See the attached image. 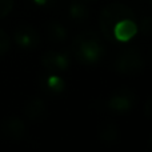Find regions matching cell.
<instances>
[{
	"label": "cell",
	"instance_id": "cell-4",
	"mask_svg": "<svg viewBox=\"0 0 152 152\" xmlns=\"http://www.w3.org/2000/svg\"><path fill=\"white\" fill-rule=\"evenodd\" d=\"M136 103V95L128 87H121L112 92L107 100V107L110 111L115 113H127L135 107Z\"/></svg>",
	"mask_w": 152,
	"mask_h": 152
},
{
	"label": "cell",
	"instance_id": "cell-21",
	"mask_svg": "<svg viewBox=\"0 0 152 152\" xmlns=\"http://www.w3.org/2000/svg\"><path fill=\"white\" fill-rule=\"evenodd\" d=\"M136 1H144V0H136Z\"/></svg>",
	"mask_w": 152,
	"mask_h": 152
},
{
	"label": "cell",
	"instance_id": "cell-19",
	"mask_svg": "<svg viewBox=\"0 0 152 152\" xmlns=\"http://www.w3.org/2000/svg\"><path fill=\"white\" fill-rule=\"evenodd\" d=\"M150 144H151V148H152V136H151V139H150Z\"/></svg>",
	"mask_w": 152,
	"mask_h": 152
},
{
	"label": "cell",
	"instance_id": "cell-7",
	"mask_svg": "<svg viewBox=\"0 0 152 152\" xmlns=\"http://www.w3.org/2000/svg\"><path fill=\"white\" fill-rule=\"evenodd\" d=\"M42 64L48 71H67L71 64V59L67 53L56 52V51H50L45 52L42 58Z\"/></svg>",
	"mask_w": 152,
	"mask_h": 152
},
{
	"label": "cell",
	"instance_id": "cell-11",
	"mask_svg": "<svg viewBox=\"0 0 152 152\" xmlns=\"http://www.w3.org/2000/svg\"><path fill=\"white\" fill-rule=\"evenodd\" d=\"M40 84L44 91L50 92V94H61L66 89V81L58 75H44L40 79Z\"/></svg>",
	"mask_w": 152,
	"mask_h": 152
},
{
	"label": "cell",
	"instance_id": "cell-23",
	"mask_svg": "<svg viewBox=\"0 0 152 152\" xmlns=\"http://www.w3.org/2000/svg\"><path fill=\"white\" fill-rule=\"evenodd\" d=\"M151 56H152V51H151Z\"/></svg>",
	"mask_w": 152,
	"mask_h": 152
},
{
	"label": "cell",
	"instance_id": "cell-10",
	"mask_svg": "<svg viewBox=\"0 0 152 152\" xmlns=\"http://www.w3.org/2000/svg\"><path fill=\"white\" fill-rule=\"evenodd\" d=\"M137 26L135 19H126L120 21L113 29V42H128L137 34Z\"/></svg>",
	"mask_w": 152,
	"mask_h": 152
},
{
	"label": "cell",
	"instance_id": "cell-5",
	"mask_svg": "<svg viewBox=\"0 0 152 152\" xmlns=\"http://www.w3.org/2000/svg\"><path fill=\"white\" fill-rule=\"evenodd\" d=\"M26 124L16 116H7L0 121V136L5 140L18 143L26 136Z\"/></svg>",
	"mask_w": 152,
	"mask_h": 152
},
{
	"label": "cell",
	"instance_id": "cell-2",
	"mask_svg": "<svg viewBox=\"0 0 152 152\" xmlns=\"http://www.w3.org/2000/svg\"><path fill=\"white\" fill-rule=\"evenodd\" d=\"M134 19V11L123 3H111L105 5L99 16L102 34L108 42H113V29L120 21Z\"/></svg>",
	"mask_w": 152,
	"mask_h": 152
},
{
	"label": "cell",
	"instance_id": "cell-22",
	"mask_svg": "<svg viewBox=\"0 0 152 152\" xmlns=\"http://www.w3.org/2000/svg\"><path fill=\"white\" fill-rule=\"evenodd\" d=\"M151 5H152V0H151Z\"/></svg>",
	"mask_w": 152,
	"mask_h": 152
},
{
	"label": "cell",
	"instance_id": "cell-20",
	"mask_svg": "<svg viewBox=\"0 0 152 152\" xmlns=\"http://www.w3.org/2000/svg\"><path fill=\"white\" fill-rule=\"evenodd\" d=\"M81 1H84V3H86V1H92V0H81Z\"/></svg>",
	"mask_w": 152,
	"mask_h": 152
},
{
	"label": "cell",
	"instance_id": "cell-14",
	"mask_svg": "<svg viewBox=\"0 0 152 152\" xmlns=\"http://www.w3.org/2000/svg\"><path fill=\"white\" fill-rule=\"evenodd\" d=\"M10 45H11V40L8 34L4 31V29L0 28V56L5 55L10 50Z\"/></svg>",
	"mask_w": 152,
	"mask_h": 152
},
{
	"label": "cell",
	"instance_id": "cell-3",
	"mask_svg": "<svg viewBox=\"0 0 152 152\" xmlns=\"http://www.w3.org/2000/svg\"><path fill=\"white\" fill-rule=\"evenodd\" d=\"M144 66L145 63L142 53L137 50L129 48L118 55L113 63V69L124 76H135L144 69Z\"/></svg>",
	"mask_w": 152,
	"mask_h": 152
},
{
	"label": "cell",
	"instance_id": "cell-6",
	"mask_svg": "<svg viewBox=\"0 0 152 152\" xmlns=\"http://www.w3.org/2000/svg\"><path fill=\"white\" fill-rule=\"evenodd\" d=\"M13 39L16 44L24 50H34L40 43V36L37 31L29 24H20L19 27H16L13 32Z\"/></svg>",
	"mask_w": 152,
	"mask_h": 152
},
{
	"label": "cell",
	"instance_id": "cell-15",
	"mask_svg": "<svg viewBox=\"0 0 152 152\" xmlns=\"http://www.w3.org/2000/svg\"><path fill=\"white\" fill-rule=\"evenodd\" d=\"M140 31L144 36L152 37V16H145L140 23Z\"/></svg>",
	"mask_w": 152,
	"mask_h": 152
},
{
	"label": "cell",
	"instance_id": "cell-18",
	"mask_svg": "<svg viewBox=\"0 0 152 152\" xmlns=\"http://www.w3.org/2000/svg\"><path fill=\"white\" fill-rule=\"evenodd\" d=\"M29 1H32L34 4L39 5V7H45V5L51 4V3H52L53 0H29Z\"/></svg>",
	"mask_w": 152,
	"mask_h": 152
},
{
	"label": "cell",
	"instance_id": "cell-1",
	"mask_svg": "<svg viewBox=\"0 0 152 152\" xmlns=\"http://www.w3.org/2000/svg\"><path fill=\"white\" fill-rule=\"evenodd\" d=\"M72 52L80 63L92 66L102 60L104 56V47L99 35L92 31H84L74 37Z\"/></svg>",
	"mask_w": 152,
	"mask_h": 152
},
{
	"label": "cell",
	"instance_id": "cell-12",
	"mask_svg": "<svg viewBox=\"0 0 152 152\" xmlns=\"http://www.w3.org/2000/svg\"><path fill=\"white\" fill-rule=\"evenodd\" d=\"M47 36L53 43H63L67 39V28L61 23L51 21L47 26Z\"/></svg>",
	"mask_w": 152,
	"mask_h": 152
},
{
	"label": "cell",
	"instance_id": "cell-13",
	"mask_svg": "<svg viewBox=\"0 0 152 152\" xmlns=\"http://www.w3.org/2000/svg\"><path fill=\"white\" fill-rule=\"evenodd\" d=\"M69 16L76 21H83L89 16V10L84 1L81 0H75L69 5Z\"/></svg>",
	"mask_w": 152,
	"mask_h": 152
},
{
	"label": "cell",
	"instance_id": "cell-9",
	"mask_svg": "<svg viewBox=\"0 0 152 152\" xmlns=\"http://www.w3.org/2000/svg\"><path fill=\"white\" fill-rule=\"evenodd\" d=\"M24 115L31 121H40L47 115V104L43 99L32 96L24 104Z\"/></svg>",
	"mask_w": 152,
	"mask_h": 152
},
{
	"label": "cell",
	"instance_id": "cell-8",
	"mask_svg": "<svg viewBox=\"0 0 152 152\" xmlns=\"http://www.w3.org/2000/svg\"><path fill=\"white\" fill-rule=\"evenodd\" d=\"M97 137L103 144L107 145H115L120 142V128L119 126L112 120H104L97 127Z\"/></svg>",
	"mask_w": 152,
	"mask_h": 152
},
{
	"label": "cell",
	"instance_id": "cell-17",
	"mask_svg": "<svg viewBox=\"0 0 152 152\" xmlns=\"http://www.w3.org/2000/svg\"><path fill=\"white\" fill-rule=\"evenodd\" d=\"M144 115L147 116L150 120H152V95L148 97L144 104Z\"/></svg>",
	"mask_w": 152,
	"mask_h": 152
},
{
	"label": "cell",
	"instance_id": "cell-16",
	"mask_svg": "<svg viewBox=\"0 0 152 152\" xmlns=\"http://www.w3.org/2000/svg\"><path fill=\"white\" fill-rule=\"evenodd\" d=\"M13 8V0H0V19L11 13Z\"/></svg>",
	"mask_w": 152,
	"mask_h": 152
}]
</instances>
